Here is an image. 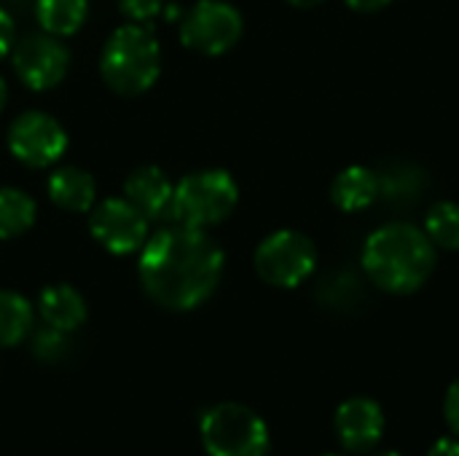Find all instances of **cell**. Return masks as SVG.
Segmentation results:
<instances>
[{"mask_svg": "<svg viewBox=\"0 0 459 456\" xmlns=\"http://www.w3.org/2000/svg\"><path fill=\"white\" fill-rule=\"evenodd\" d=\"M223 269L226 255L207 231L175 223L145 239L137 277L156 306L191 312L218 290Z\"/></svg>", "mask_w": 459, "mask_h": 456, "instance_id": "obj_1", "label": "cell"}, {"mask_svg": "<svg viewBox=\"0 0 459 456\" xmlns=\"http://www.w3.org/2000/svg\"><path fill=\"white\" fill-rule=\"evenodd\" d=\"M360 263L379 290L409 296L436 271V245L411 223H387L366 239Z\"/></svg>", "mask_w": 459, "mask_h": 456, "instance_id": "obj_2", "label": "cell"}, {"mask_svg": "<svg viewBox=\"0 0 459 456\" xmlns=\"http://www.w3.org/2000/svg\"><path fill=\"white\" fill-rule=\"evenodd\" d=\"M100 73L116 94L148 91L161 75V46L153 30L140 22L118 27L102 48Z\"/></svg>", "mask_w": 459, "mask_h": 456, "instance_id": "obj_3", "label": "cell"}, {"mask_svg": "<svg viewBox=\"0 0 459 456\" xmlns=\"http://www.w3.org/2000/svg\"><path fill=\"white\" fill-rule=\"evenodd\" d=\"M239 202V185L226 169H202L186 175L172 191L169 215L191 228H212L223 223Z\"/></svg>", "mask_w": 459, "mask_h": 456, "instance_id": "obj_4", "label": "cell"}, {"mask_svg": "<svg viewBox=\"0 0 459 456\" xmlns=\"http://www.w3.org/2000/svg\"><path fill=\"white\" fill-rule=\"evenodd\" d=\"M199 435L207 456H266L272 433L261 414L242 403H218L204 411Z\"/></svg>", "mask_w": 459, "mask_h": 456, "instance_id": "obj_5", "label": "cell"}, {"mask_svg": "<svg viewBox=\"0 0 459 456\" xmlns=\"http://www.w3.org/2000/svg\"><path fill=\"white\" fill-rule=\"evenodd\" d=\"M317 266L315 242L293 228L269 234L255 250V271L272 288H299Z\"/></svg>", "mask_w": 459, "mask_h": 456, "instance_id": "obj_6", "label": "cell"}, {"mask_svg": "<svg viewBox=\"0 0 459 456\" xmlns=\"http://www.w3.org/2000/svg\"><path fill=\"white\" fill-rule=\"evenodd\" d=\"M242 13L226 0H199L180 19V40L186 48L218 56L234 48L242 38Z\"/></svg>", "mask_w": 459, "mask_h": 456, "instance_id": "obj_7", "label": "cell"}, {"mask_svg": "<svg viewBox=\"0 0 459 456\" xmlns=\"http://www.w3.org/2000/svg\"><path fill=\"white\" fill-rule=\"evenodd\" d=\"M5 142L16 161L32 169H43L59 161L67 151V132L54 116L43 110H27L11 121Z\"/></svg>", "mask_w": 459, "mask_h": 456, "instance_id": "obj_8", "label": "cell"}, {"mask_svg": "<svg viewBox=\"0 0 459 456\" xmlns=\"http://www.w3.org/2000/svg\"><path fill=\"white\" fill-rule=\"evenodd\" d=\"M70 67V51L56 35L30 32L13 43V70L32 91L54 89Z\"/></svg>", "mask_w": 459, "mask_h": 456, "instance_id": "obj_9", "label": "cell"}, {"mask_svg": "<svg viewBox=\"0 0 459 456\" xmlns=\"http://www.w3.org/2000/svg\"><path fill=\"white\" fill-rule=\"evenodd\" d=\"M89 231L100 247L113 255H132L148 239V218L137 212L126 199H105L91 210Z\"/></svg>", "mask_w": 459, "mask_h": 456, "instance_id": "obj_10", "label": "cell"}, {"mask_svg": "<svg viewBox=\"0 0 459 456\" xmlns=\"http://www.w3.org/2000/svg\"><path fill=\"white\" fill-rule=\"evenodd\" d=\"M385 411L371 398H350L336 409L333 430L350 454H368L385 435Z\"/></svg>", "mask_w": 459, "mask_h": 456, "instance_id": "obj_11", "label": "cell"}, {"mask_svg": "<svg viewBox=\"0 0 459 456\" xmlns=\"http://www.w3.org/2000/svg\"><path fill=\"white\" fill-rule=\"evenodd\" d=\"M172 191H175V185L169 183L164 169L151 167V164L137 167L124 183V199L137 212H143L148 220H159V218L169 215Z\"/></svg>", "mask_w": 459, "mask_h": 456, "instance_id": "obj_12", "label": "cell"}, {"mask_svg": "<svg viewBox=\"0 0 459 456\" xmlns=\"http://www.w3.org/2000/svg\"><path fill=\"white\" fill-rule=\"evenodd\" d=\"M38 314L43 317L46 328H54V331H62V333H75L86 317H89V309H86V301L83 296L73 288V285H48L40 290L38 296Z\"/></svg>", "mask_w": 459, "mask_h": 456, "instance_id": "obj_13", "label": "cell"}, {"mask_svg": "<svg viewBox=\"0 0 459 456\" xmlns=\"http://www.w3.org/2000/svg\"><path fill=\"white\" fill-rule=\"evenodd\" d=\"M46 191H48V199L59 210H67V212H86L91 210L97 199L94 177L78 167H59L56 172H51Z\"/></svg>", "mask_w": 459, "mask_h": 456, "instance_id": "obj_14", "label": "cell"}, {"mask_svg": "<svg viewBox=\"0 0 459 456\" xmlns=\"http://www.w3.org/2000/svg\"><path fill=\"white\" fill-rule=\"evenodd\" d=\"M331 199L342 212H363L379 199V177L377 169L368 167H347L336 175L331 185Z\"/></svg>", "mask_w": 459, "mask_h": 456, "instance_id": "obj_15", "label": "cell"}, {"mask_svg": "<svg viewBox=\"0 0 459 456\" xmlns=\"http://www.w3.org/2000/svg\"><path fill=\"white\" fill-rule=\"evenodd\" d=\"M379 177V196H385L390 204H411L420 194L428 188V175L409 164V161H387L377 169Z\"/></svg>", "mask_w": 459, "mask_h": 456, "instance_id": "obj_16", "label": "cell"}, {"mask_svg": "<svg viewBox=\"0 0 459 456\" xmlns=\"http://www.w3.org/2000/svg\"><path fill=\"white\" fill-rule=\"evenodd\" d=\"M35 13H38L43 32L62 38L83 27L89 16V0H38Z\"/></svg>", "mask_w": 459, "mask_h": 456, "instance_id": "obj_17", "label": "cell"}, {"mask_svg": "<svg viewBox=\"0 0 459 456\" xmlns=\"http://www.w3.org/2000/svg\"><path fill=\"white\" fill-rule=\"evenodd\" d=\"M35 312L32 304L13 293V290H0V347H16L32 333Z\"/></svg>", "mask_w": 459, "mask_h": 456, "instance_id": "obj_18", "label": "cell"}, {"mask_svg": "<svg viewBox=\"0 0 459 456\" xmlns=\"http://www.w3.org/2000/svg\"><path fill=\"white\" fill-rule=\"evenodd\" d=\"M35 215H38V207L30 194L11 188V185L0 188V242L16 239L24 231H30L35 223Z\"/></svg>", "mask_w": 459, "mask_h": 456, "instance_id": "obj_19", "label": "cell"}, {"mask_svg": "<svg viewBox=\"0 0 459 456\" xmlns=\"http://www.w3.org/2000/svg\"><path fill=\"white\" fill-rule=\"evenodd\" d=\"M428 239L436 250H459V204L457 202H436L428 210L425 228Z\"/></svg>", "mask_w": 459, "mask_h": 456, "instance_id": "obj_20", "label": "cell"}, {"mask_svg": "<svg viewBox=\"0 0 459 456\" xmlns=\"http://www.w3.org/2000/svg\"><path fill=\"white\" fill-rule=\"evenodd\" d=\"M67 352H70V341H67V333L62 331L43 328L32 339V355L43 363H59Z\"/></svg>", "mask_w": 459, "mask_h": 456, "instance_id": "obj_21", "label": "cell"}, {"mask_svg": "<svg viewBox=\"0 0 459 456\" xmlns=\"http://www.w3.org/2000/svg\"><path fill=\"white\" fill-rule=\"evenodd\" d=\"M118 8L132 22H151L164 8V0H118Z\"/></svg>", "mask_w": 459, "mask_h": 456, "instance_id": "obj_22", "label": "cell"}, {"mask_svg": "<svg viewBox=\"0 0 459 456\" xmlns=\"http://www.w3.org/2000/svg\"><path fill=\"white\" fill-rule=\"evenodd\" d=\"M444 419L449 425V430L459 438V379L452 382V387L446 390V400H444Z\"/></svg>", "mask_w": 459, "mask_h": 456, "instance_id": "obj_23", "label": "cell"}, {"mask_svg": "<svg viewBox=\"0 0 459 456\" xmlns=\"http://www.w3.org/2000/svg\"><path fill=\"white\" fill-rule=\"evenodd\" d=\"M16 43V30H13V19L8 16L5 8H0V56L8 54Z\"/></svg>", "mask_w": 459, "mask_h": 456, "instance_id": "obj_24", "label": "cell"}, {"mask_svg": "<svg viewBox=\"0 0 459 456\" xmlns=\"http://www.w3.org/2000/svg\"><path fill=\"white\" fill-rule=\"evenodd\" d=\"M428 456H459V438L457 435H446V438H438Z\"/></svg>", "mask_w": 459, "mask_h": 456, "instance_id": "obj_25", "label": "cell"}, {"mask_svg": "<svg viewBox=\"0 0 459 456\" xmlns=\"http://www.w3.org/2000/svg\"><path fill=\"white\" fill-rule=\"evenodd\" d=\"M350 8H355V11H360V13H374V11H382V8H387L393 0H344Z\"/></svg>", "mask_w": 459, "mask_h": 456, "instance_id": "obj_26", "label": "cell"}, {"mask_svg": "<svg viewBox=\"0 0 459 456\" xmlns=\"http://www.w3.org/2000/svg\"><path fill=\"white\" fill-rule=\"evenodd\" d=\"M5 102H8V86H5V78L0 75V113H3Z\"/></svg>", "mask_w": 459, "mask_h": 456, "instance_id": "obj_27", "label": "cell"}, {"mask_svg": "<svg viewBox=\"0 0 459 456\" xmlns=\"http://www.w3.org/2000/svg\"><path fill=\"white\" fill-rule=\"evenodd\" d=\"M290 5H296V8H315V5H320L323 0H288Z\"/></svg>", "mask_w": 459, "mask_h": 456, "instance_id": "obj_28", "label": "cell"}, {"mask_svg": "<svg viewBox=\"0 0 459 456\" xmlns=\"http://www.w3.org/2000/svg\"><path fill=\"white\" fill-rule=\"evenodd\" d=\"M374 456H403V454H401V452H390V449H387V452H377Z\"/></svg>", "mask_w": 459, "mask_h": 456, "instance_id": "obj_29", "label": "cell"}, {"mask_svg": "<svg viewBox=\"0 0 459 456\" xmlns=\"http://www.w3.org/2000/svg\"><path fill=\"white\" fill-rule=\"evenodd\" d=\"M325 456H342V454H325Z\"/></svg>", "mask_w": 459, "mask_h": 456, "instance_id": "obj_30", "label": "cell"}, {"mask_svg": "<svg viewBox=\"0 0 459 456\" xmlns=\"http://www.w3.org/2000/svg\"><path fill=\"white\" fill-rule=\"evenodd\" d=\"M11 3H16V0H11Z\"/></svg>", "mask_w": 459, "mask_h": 456, "instance_id": "obj_31", "label": "cell"}]
</instances>
